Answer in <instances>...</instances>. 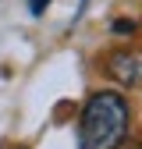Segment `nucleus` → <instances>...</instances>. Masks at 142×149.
<instances>
[{"label":"nucleus","instance_id":"obj_3","mask_svg":"<svg viewBox=\"0 0 142 149\" xmlns=\"http://www.w3.org/2000/svg\"><path fill=\"white\" fill-rule=\"evenodd\" d=\"M46 4H50V0H29V11H32L36 18H39V14L46 11Z\"/></svg>","mask_w":142,"mask_h":149},{"label":"nucleus","instance_id":"obj_1","mask_svg":"<svg viewBox=\"0 0 142 149\" xmlns=\"http://www.w3.org/2000/svg\"><path fill=\"white\" fill-rule=\"evenodd\" d=\"M132 132V103L114 89H100L78 114V149H121Z\"/></svg>","mask_w":142,"mask_h":149},{"label":"nucleus","instance_id":"obj_4","mask_svg":"<svg viewBox=\"0 0 142 149\" xmlns=\"http://www.w3.org/2000/svg\"><path fill=\"white\" fill-rule=\"evenodd\" d=\"M114 32H135V22H128V18H121V22H114Z\"/></svg>","mask_w":142,"mask_h":149},{"label":"nucleus","instance_id":"obj_2","mask_svg":"<svg viewBox=\"0 0 142 149\" xmlns=\"http://www.w3.org/2000/svg\"><path fill=\"white\" fill-rule=\"evenodd\" d=\"M106 71L121 85H142V57L132 50H114L106 57Z\"/></svg>","mask_w":142,"mask_h":149}]
</instances>
